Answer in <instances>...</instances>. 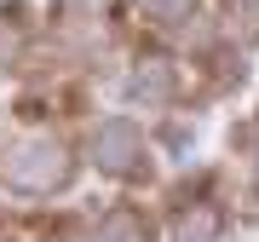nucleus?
Segmentation results:
<instances>
[{
  "instance_id": "1",
  "label": "nucleus",
  "mask_w": 259,
  "mask_h": 242,
  "mask_svg": "<svg viewBox=\"0 0 259 242\" xmlns=\"http://www.w3.org/2000/svg\"><path fill=\"white\" fill-rule=\"evenodd\" d=\"M6 179L23 196H47V190H58L69 179V150L52 144V139H29V144H18L6 156Z\"/></svg>"
},
{
  "instance_id": "3",
  "label": "nucleus",
  "mask_w": 259,
  "mask_h": 242,
  "mask_svg": "<svg viewBox=\"0 0 259 242\" xmlns=\"http://www.w3.org/2000/svg\"><path fill=\"white\" fill-rule=\"evenodd\" d=\"M127 93L133 98H173V64L167 58H139V69L127 75Z\"/></svg>"
},
{
  "instance_id": "6",
  "label": "nucleus",
  "mask_w": 259,
  "mask_h": 242,
  "mask_svg": "<svg viewBox=\"0 0 259 242\" xmlns=\"http://www.w3.org/2000/svg\"><path fill=\"white\" fill-rule=\"evenodd\" d=\"M225 12H231V35L236 41L259 35V0H225Z\"/></svg>"
},
{
  "instance_id": "5",
  "label": "nucleus",
  "mask_w": 259,
  "mask_h": 242,
  "mask_svg": "<svg viewBox=\"0 0 259 242\" xmlns=\"http://www.w3.org/2000/svg\"><path fill=\"white\" fill-rule=\"evenodd\" d=\"M93 242H150V231H144V219L133 214V208H115V214H104Z\"/></svg>"
},
{
  "instance_id": "7",
  "label": "nucleus",
  "mask_w": 259,
  "mask_h": 242,
  "mask_svg": "<svg viewBox=\"0 0 259 242\" xmlns=\"http://www.w3.org/2000/svg\"><path fill=\"white\" fill-rule=\"evenodd\" d=\"M18 47H23V23H18V12H0V69L18 58Z\"/></svg>"
},
{
  "instance_id": "2",
  "label": "nucleus",
  "mask_w": 259,
  "mask_h": 242,
  "mask_svg": "<svg viewBox=\"0 0 259 242\" xmlns=\"http://www.w3.org/2000/svg\"><path fill=\"white\" fill-rule=\"evenodd\" d=\"M93 162L104 173H115V179H139L144 173V139H139V127H133V121H104V127L93 133Z\"/></svg>"
},
{
  "instance_id": "4",
  "label": "nucleus",
  "mask_w": 259,
  "mask_h": 242,
  "mask_svg": "<svg viewBox=\"0 0 259 242\" xmlns=\"http://www.w3.org/2000/svg\"><path fill=\"white\" fill-rule=\"evenodd\" d=\"M219 236H225V219L207 202H196V208H185L173 219V242H219Z\"/></svg>"
},
{
  "instance_id": "8",
  "label": "nucleus",
  "mask_w": 259,
  "mask_h": 242,
  "mask_svg": "<svg viewBox=\"0 0 259 242\" xmlns=\"http://www.w3.org/2000/svg\"><path fill=\"white\" fill-rule=\"evenodd\" d=\"M139 6L150 12V18H161V23H179V18L196 12V0H139Z\"/></svg>"
}]
</instances>
